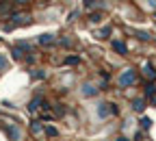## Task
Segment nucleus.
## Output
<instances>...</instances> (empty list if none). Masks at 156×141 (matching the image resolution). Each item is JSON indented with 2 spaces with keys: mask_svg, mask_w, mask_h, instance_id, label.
Masks as SVG:
<instances>
[{
  "mask_svg": "<svg viewBox=\"0 0 156 141\" xmlns=\"http://www.w3.org/2000/svg\"><path fill=\"white\" fill-rule=\"evenodd\" d=\"M2 128H5V132H7V139L9 141H22V137H24V132H22V128H20V124H2Z\"/></svg>",
  "mask_w": 156,
  "mask_h": 141,
  "instance_id": "obj_1",
  "label": "nucleus"
},
{
  "mask_svg": "<svg viewBox=\"0 0 156 141\" xmlns=\"http://www.w3.org/2000/svg\"><path fill=\"white\" fill-rule=\"evenodd\" d=\"M136 78H139V74H136L134 70H126V72L119 74V80H117V83H119L122 89H126V87H132L136 83Z\"/></svg>",
  "mask_w": 156,
  "mask_h": 141,
  "instance_id": "obj_2",
  "label": "nucleus"
},
{
  "mask_svg": "<svg viewBox=\"0 0 156 141\" xmlns=\"http://www.w3.org/2000/svg\"><path fill=\"white\" fill-rule=\"evenodd\" d=\"M9 20H11V22L5 26L7 31H11V28H15V26H20V24H28V22H30V15H28V13H11Z\"/></svg>",
  "mask_w": 156,
  "mask_h": 141,
  "instance_id": "obj_3",
  "label": "nucleus"
},
{
  "mask_svg": "<svg viewBox=\"0 0 156 141\" xmlns=\"http://www.w3.org/2000/svg\"><path fill=\"white\" fill-rule=\"evenodd\" d=\"M98 115H100V119H108V117L117 115V107L113 102H102V104H98Z\"/></svg>",
  "mask_w": 156,
  "mask_h": 141,
  "instance_id": "obj_4",
  "label": "nucleus"
},
{
  "mask_svg": "<svg viewBox=\"0 0 156 141\" xmlns=\"http://www.w3.org/2000/svg\"><path fill=\"white\" fill-rule=\"evenodd\" d=\"M30 132H33L35 137H39V135L46 132V126H44L41 119H33V122H30Z\"/></svg>",
  "mask_w": 156,
  "mask_h": 141,
  "instance_id": "obj_5",
  "label": "nucleus"
},
{
  "mask_svg": "<svg viewBox=\"0 0 156 141\" xmlns=\"http://www.w3.org/2000/svg\"><path fill=\"white\" fill-rule=\"evenodd\" d=\"M41 107H46V102H44V98H41V96L33 98L30 102H28V111H30V113H37V111L41 109Z\"/></svg>",
  "mask_w": 156,
  "mask_h": 141,
  "instance_id": "obj_6",
  "label": "nucleus"
},
{
  "mask_svg": "<svg viewBox=\"0 0 156 141\" xmlns=\"http://www.w3.org/2000/svg\"><path fill=\"white\" fill-rule=\"evenodd\" d=\"M145 107H147L145 98H136V100H132V109H134L136 113H143V111H145Z\"/></svg>",
  "mask_w": 156,
  "mask_h": 141,
  "instance_id": "obj_7",
  "label": "nucleus"
},
{
  "mask_svg": "<svg viewBox=\"0 0 156 141\" xmlns=\"http://www.w3.org/2000/svg\"><path fill=\"white\" fill-rule=\"evenodd\" d=\"M113 48H115L117 52H119V54H126V52H128L126 44H124V42H119V39H115V42H113Z\"/></svg>",
  "mask_w": 156,
  "mask_h": 141,
  "instance_id": "obj_8",
  "label": "nucleus"
},
{
  "mask_svg": "<svg viewBox=\"0 0 156 141\" xmlns=\"http://www.w3.org/2000/svg\"><path fill=\"white\" fill-rule=\"evenodd\" d=\"M83 93H85V96H95V93H98V89H95L93 85L85 83V85H83Z\"/></svg>",
  "mask_w": 156,
  "mask_h": 141,
  "instance_id": "obj_9",
  "label": "nucleus"
},
{
  "mask_svg": "<svg viewBox=\"0 0 156 141\" xmlns=\"http://www.w3.org/2000/svg\"><path fill=\"white\" fill-rule=\"evenodd\" d=\"M145 96H150V98H152V102H156V87H154L152 83L145 87Z\"/></svg>",
  "mask_w": 156,
  "mask_h": 141,
  "instance_id": "obj_10",
  "label": "nucleus"
},
{
  "mask_svg": "<svg viewBox=\"0 0 156 141\" xmlns=\"http://www.w3.org/2000/svg\"><path fill=\"white\" fill-rule=\"evenodd\" d=\"M44 135H46V137H52V139H54V137H58V130H56L54 126H46V132H44Z\"/></svg>",
  "mask_w": 156,
  "mask_h": 141,
  "instance_id": "obj_11",
  "label": "nucleus"
},
{
  "mask_svg": "<svg viewBox=\"0 0 156 141\" xmlns=\"http://www.w3.org/2000/svg\"><path fill=\"white\" fill-rule=\"evenodd\" d=\"M11 7H13V2H0V15L9 13V11H11Z\"/></svg>",
  "mask_w": 156,
  "mask_h": 141,
  "instance_id": "obj_12",
  "label": "nucleus"
},
{
  "mask_svg": "<svg viewBox=\"0 0 156 141\" xmlns=\"http://www.w3.org/2000/svg\"><path fill=\"white\" fill-rule=\"evenodd\" d=\"M108 35H111V28H108V26H106V28H102V31H98V33H95V37H98V39H106Z\"/></svg>",
  "mask_w": 156,
  "mask_h": 141,
  "instance_id": "obj_13",
  "label": "nucleus"
},
{
  "mask_svg": "<svg viewBox=\"0 0 156 141\" xmlns=\"http://www.w3.org/2000/svg\"><path fill=\"white\" fill-rule=\"evenodd\" d=\"M52 42H54L52 35H41V37H39V44H44V46H46V44H52Z\"/></svg>",
  "mask_w": 156,
  "mask_h": 141,
  "instance_id": "obj_14",
  "label": "nucleus"
},
{
  "mask_svg": "<svg viewBox=\"0 0 156 141\" xmlns=\"http://www.w3.org/2000/svg\"><path fill=\"white\" fill-rule=\"evenodd\" d=\"M141 126H143V130H150L152 128V119L150 117H141Z\"/></svg>",
  "mask_w": 156,
  "mask_h": 141,
  "instance_id": "obj_15",
  "label": "nucleus"
},
{
  "mask_svg": "<svg viewBox=\"0 0 156 141\" xmlns=\"http://www.w3.org/2000/svg\"><path fill=\"white\" fill-rule=\"evenodd\" d=\"M11 54H13V59H22V54H24V50H22V48H20V46H15Z\"/></svg>",
  "mask_w": 156,
  "mask_h": 141,
  "instance_id": "obj_16",
  "label": "nucleus"
},
{
  "mask_svg": "<svg viewBox=\"0 0 156 141\" xmlns=\"http://www.w3.org/2000/svg\"><path fill=\"white\" fill-rule=\"evenodd\" d=\"M65 63H67V65H76V63H80V59H78V56H67Z\"/></svg>",
  "mask_w": 156,
  "mask_h": 141,
  "instance_id": "obj_17",
  "label": "nucleus"
},
{
  "mask_svg": "<svg viewBox=\"0 0 156 141\" xmlns=\"http://www.w3.org/2000/svg\"><path fill=\"white\" fill-rule=\"evenodd\" d=\"M89 20H91L93 24H98V22L102 20V13H91V15H89Z\"/></svg>",
  "mask_w": 156,
  "mask_h": 141,
  "instance_id": "obj_18",
  "label": "nucleus"
},
{
  "mask_svg": "<svg viewBox=\"0 0 156 141\" xmlns=\"http://www.w3.org/2000/svg\"><path fill=\"white\" fill-rule=\"evenodd\" d=\"M145 74H147V78H152V80L156 78V72L152 70V65H145Z\"/></svg>",
  "mask_w": 156,
  "mask_h": 141,
  "instance_id": "obj_19",
  "label": "nucleus"
},
{
  "mask_svg": "<svg viewBox=\"0 0 156 141\" xmlns=\"http://www.w3.org/2000/svg\"><path fill=\"white\" fill-rule=\"evenodd\" d=\"M63 113H65V109H63V104H56V109H54V115H56V117H61Z\"/></svg>",
  "mask_w": 156,
  "mask_h": 141,
  "instance_id": "obj_20",
  "label": "nucleus"
},
{
  "mask_svg": "<svg viewBox=\"0 0 156 141\" xmlns=\"http://www.w3.org/2000/svg\"><path fill=\"white\" fill-rule=\"evenodd\" d=\"M85 7H87V9H93V7H98V0H85Z\"/></svg>",
  "mask_w": 156,
  "mask_h": 141,
  "instance_id": "obj_21",
  "label": "nucleus"
},
{
  "mask_svg": "<svg viewBox=\"0 0 156 141\" xmlns=\"http://www.w3.org/2000/svg\"><path fill=\"white\" fill-rule=\"evenodd\" d=\"M7 65H9V63H7V59H5L2 54H0V72H2V70H7Z\"/></svg>",
  "mask_w": 156,
  "mask_h": 141,
  "instance_id": "obj_22",
  "label": "nucleus"
},
{
  "mask_svg": "<svg viewBox=\"0 0 156 141\" xmlns=\"http://www.w3.org/2000/svg\"><path fill=\"white\" fill-rule=\"evenodd\" d=\"M13 2H17V5H28L30 0H13Z\"/></svg>",
  "mask_w": 156,
  "mask_h": 141,
  "instance_id": "obj_23",
  "label": "nucleus"
},
{
  "mask_svg": "<svg viewBox=\"0 0 156 141\" xmlns=\"http://www.w3.org/2000/svg\"><path fill=\"white\" fill-rule=\"evenodd\" d=\"M115 141H130V139H128V137H117Z\"/></svg>",
  "mask_w": 156,
  "mask_h": 141,
  "instance_id": "obj_24",
  "label": "nucleus"
},
{
  "mask_svg": "<svg viewBox=\"0 0 156 141\" xmlns=\"http://www.w3.org/2000/svg\"><path fill=\"white\" fill-rule=\"evenodd\" d=\"M147 2H150L152 7H156V0H147Z\"/></svg>",
  "mask_w": 156,
  "mask_h": 141,
  "instance_id": "obj_25",
  "label": "nucleus"
}]
</instances>
